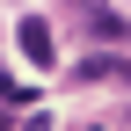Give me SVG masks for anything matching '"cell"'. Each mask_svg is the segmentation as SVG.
Returning <instances> with one entry per match:
<instances>
[{
	"label": "cell",
	"instance_id": "6da1fadb",
	"mask_svg": "<svg viewBox=\"0 0 131 131\" xmlns=\"http://www.w3.org/2000/svg\"><path fill=\"white\" fill-rule=\"evenodd\" d=\"M15 37H22V58H29V66H51V58H58V37H51V22H44V15H29Z\"/></svg>",
	"mask_w": 131,
	"mask_h": 131
},
{
	"label": "cell",
	"instance_id": "7a4b0ae2",
	"mask_svg": "<svg viewBox=\"0 0 131 131\" xmlns=\"http://www.w3.org/2000/svg\"><path fill=\"white\" fill-rule=\"evenodd\" d=\"M73 80H88V88H95V80H131V58L95 51V58H80V66H73Z\"/></svg>",
	"mask_w": 131,
	"mask_h": 131
},
{
	"label": "cell",
	"instance_id": "3957f363",
	"mask_svg": "<svg viewBox=\"0 0 131 131\" xmlns=\"http://www.w3.org/2000/svg\"><path fill=\"white\" fill-rule=\"evenodd\" d=\"M88 29H95L102 44H124V37H131V29H124V15H109V7H95V22H88Z\"/></svg>",
	"mask_w": 131,
	"mask_h": 131
}]
</instances>
